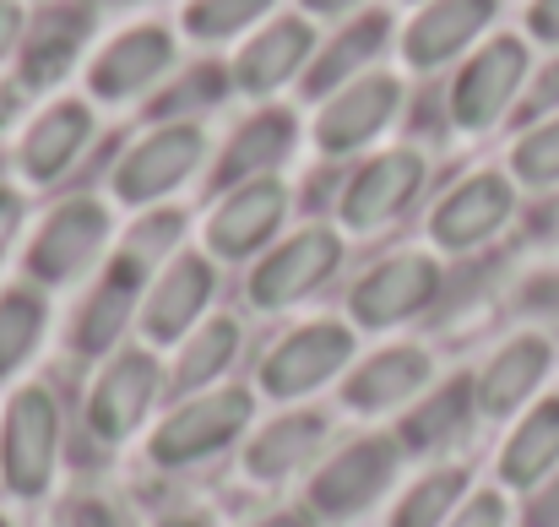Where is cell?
I'll use <instances>...</instances> for the list:
<instances>
[{
  "mask_svg": "<svg viewBox=\"0 0 559 527\" xmlns=\"http://www.w3.org/2000/svg\"><path fill=\"white\" fill-rule=\"evenodd\" d=\"M11 120V93H0V126Z\"/></svg>",
  "mask_w": 559,
  "mask_h": 527,
  "instance_id": "bcb514c9",
  "label": "cell"
},
{
  "mask_svg": "<svg viewBox=\"0 0 559 527\" xmlns=\"http://www.w3.org/2000/svg\"><path fill=\"white\" fill-rule=\"evenodd\" d=\"M424 185H429V159L418 148H385V153H374V159H365L348 175L343 196H337V229L343 234H359V239L391 229L424 196Z\"/></svg>",
  "mask_w": 559,
  "mask_h": 527,
  "instance_id": "2e32d148",
  "label": "cell"
},
{
  "mask_svg": "<svg viewBox=\"0 0 559 527\" xmlns=\"http://www.w3.org/2000/svg\"><path fill=\"white\" fill-rule=\"evenodd\" d=\"M500 490L506 495H533L559 473V397H538L527 413H516L511 435L500 441L495 457Z\"/></svg>",
  "mask_w": 559,
  "mask_h": 527,
  "instance_id": "484cf974",
  "label": "cell"
},
{
  "mask_svg": "<svg viewBox=\"0 0 559 527\" xmlns=\"http://www.w3.org/2000/svg\"><path fill=\"white\" fill-rule=\"evenodd\" d=\"M212 300H217V261L206 250H180L175 261H164L153 278H147V294H142V316H136V338L147 349H180L190 332L212 316Z\"/></svg>",
  "mask_w": 559,
  "mask_h": 527,
  "instance_id": "7c38bea8",
  "label": "cell"
},
{
  "mask_svg": "<svg viewBox=\"0 0 559 527\" xmlns=\"http://www.w3.org/2000/svg\"><path fill=\"white\" fill-rule=\"evenodd\" d=\"M549 294H559V283H549V278H544V283H533V289H527L522 300H527L533 311H544V305H549Z\"/></svg>",
  "mask_w": 559,
  "mask_h": 527,
  "instance_id": "ee69618b",
  "label": "cell"
},
{
  "mask_svg": "<svg viewBox=\"0 0 559 527\" xmlns=\"http://www.w3.org/2000/svg\"><path fill=\"white\" fill-rule=\"evenodd\" d=\"M359 5H365V0H299V11H305L310 22H321V16H343V22H348V16H359Z\"/></svg>",
  "mask_w": 559,
  "mask_h": 527,
  "instance_id": "b9f144b4",
  "label": "cell"
},
{
  "mask_svg": "<svg viewBox=\"0 0 559 527\" xmlns=\"http://www.w3.org/2000/svg\"><path fill=\"white\" fill-rule=\"evenodd\" d=\"M391 33H396V27H391V11H359V16H348V22L316 49V60H310V71H305V98H326V93L348 87L354 77L374 71V60L385 55Z\"/></svg>",
  "mask_w": 559,
  "mask_h": 527,
  "instance_id": "4316f807",
  "label": "cell"
},
{
  "mask_svg": "<svg viewBox=\"0 0 559 527\" xmlns=\"http://www.w3.org/2000/svg\"><path fill=\"white\" fill-rule=\"evenodd\" d=\"M147 267L131 261L126 250H115L104 261L98 278L82 283V300L71 311V327H66V343L76 359H93L104 364L109 353H120L136 332V316H142V294H147Z\"/></svg>",
  "mask_w": 559,
  "mask_h": 527,
  "instance_id": "8fae6325",
  "label": "cell"
},
{
  "mask_svg": "<svg viewBox=\"0 0 559 527\" xmlns=\"http://www.w3.org/2000/svg\"><path fill=\"white\" fill-rule=\"evenodd\" d=\"M206 153H212V137H206L201 120H158L147 137H136L120 153V164L109 175L115 201L142 207V212L169 201L175 190H186L190 179L206 169Z\"/></svg>",
  "mask_w": 559,
  "mask_h": 527,
  "instance_id": "30bf717a",
  "label": "cell"
},
{
  "mask_svg": "<svg viewBox=\"0 0 559 527\" xmlns=\"http://www.w3.org/2000/svg\"><path fill=\"white\" fill-rule=\"evenodd\" d=\"M109 256H115V212H109V201L66 196L33 229L22 272H27L33 289L55 294V289H76V283L98 278Z\"/></svg>",
  "mask_w": 559,
  "mask_h": 527,
  "instance_id": "7a4b0ae2",
  "label": "cell"
},
{
  "mask_svg": "<svg viewBox=\"0 0 559 527\" xmlns=\"http://www.w3.org/2000/svg\"><path fill=\"white\" fill-rule=\"evenodd\" d=\"M511 179L527 190H555L559 185V115L533 120L516 148H511Z\"/></svg>",
  "mask_w": 559,
  "mask_h": 527,
  "instance_id": "d6a6232c",
  "label": "cell"
},
{
  "mask_svg": "<svg viewBox=\"0 0 559 527\" xmlns=\"http://www.w3.org/2000/svg\"><path fill=\"white\" fill-rule=\"evenodd\" d=\"M527 33L544 38V44H559V0H533L527 5Z\"/></svg>",
  "mask_w": 559,
  "mask_h": 527,
  "instance_id": "60d3db41",
  "label": "cell"
},
{
  "mask_svg": "<svg viewBox=\"0 0 559 527\" xmlns=\"http://www.w3.org/2000/svg\"><path fill=\"white\" fill-rule=\"evenodd\" d=\"M402 462H407V452H402L396 430L391 435H354V441L332 446L305 479L310 517L316 523H359L396 490Z\"/></svg>",
  "mask_w": 559,
  "mask_h": 527,
  "instance_id": "5b68a950",
  "label": "cell"
},
{
  "mask_svg": "<svg viewBox=\"0 0 559 527\" xmlns=\"http://www.w3.org/2000/svg\"><path fill=\"white\" fill-rule=\"evenodd\" d=\"M66 527H136V517L115 495H76L66 506Z\"/></svg>",
  "mask_w": 559,
  "mask_h": 527,
  "instance_id": "e575fe53",
  "label": "cell"
},
{
  "mask_svg": "<svg viewBox=\"0 0 559 527\" xmlns=\"http://www.w3.org/2000/svg\"><path fill=\"white\" fill-rule=\"evenodd\" d=\"M272 5L277 0H190L186 11H180V27H186V38L195 44H228V38H250L266 16H272Z\"/></svg>",
  "mask_w": 559,
  "mask_h": 527,
  "instance_id": "1f68e13d",
  "label": "cell"
},
{
  "mask_svg": "<svg viewBox=\"0 0 559 527\" xmlns=\"http://www.w3.org/2000/svg\"><path fill=\"white\" fill-rule=\"evenodd\" d=\"M255 386H212V391H190L175 397V408L147 430V462L164 473H190L212 457H223L228 446H239L255 430Z\"/></svg>",
  "mask_w": 559,
  "mask_h": 527,
  "instance_id": "6da1fadb",
  "label": "cell"
},
{
  "mask_svg": "<svg viewBox=\"0 0 559 527\" xmlns=\"http://www.w3.org/2000/svg\"><path fill=\"white\" fill-rule=\"evenodd\" d=\"M66 408L49 380H22L0 408V484L11 501H44L60 479Z\"/></svg>",
  "mask_w": 559,
  "mask_h": 527,
  "instance_id": "3957f363",
  "label": "cell"
},
{
  "mask_svg": "<svg viewBox=\"0 0 559 527\" xmlns=\"http://www.w3.org/2000/svg\"><path fill=\"white\" fill-rule=\"evenodd\" d=\"M343 250H348V234L332 229V223H305V229L283 234L250 267V305L261 316L299 311L310 294H321L343 272Z\"/></svg>",
  "mask_w": 559,
  "mask_h": 527,
  "instance_id": "52a82bcc",
  "label": "cell"
},
{
  "mask_svg": "<svg viewBox=\"0 0 559 527\" xmlns=\"http://www.w3.org/2000/svg\"><path fill=\"white\" fill-rule=\"evenodd\" d=\"M359 359V327L348 316H310L288 327L255 364V397L299 408L332 380H343Z\"/></svg>",
  "mask_w": 559,
  "mask_h": 527,
  "instance_id": "277c9868",
  "label": "cell"
},
{
  "mask_svg": "<svg viewBox=\"0 0 559 527\" xmlns=\"http://www.w3.org/2000/svg\"><path fill=\"white\" fill-rule=\"evenodd\" d=\"M22 229H27V196H22L16 185L0 179V272H5V261H11Z\"/></svg>",
  "mask_w": 559,
  "mask_h": 527,
  "instance_id": "74e56055",
  "label": "cell"
},
{
  "mask_svg": "<svg viewBox=\"0 0 559 527\" xmlns=\"http://www.w3.org/2000/svg\"><path fill=\"white\" fill-rule=\"evenodd\" d=\"M250 527H321L310 517V506H283V512H261Z\"/></svg>",
  "mask_w": 559,
  "mask_h": 527,
  "instance_id": "7bdbcfd3",
  "label": "cell"
},
{
  "mask_svg": "<svg viewBox=\"0 0 559 527\" xmlns=\"http://www.w3.org/2000/svg\"><path fill=\"white\" fill-rule=\"evenodd\" d=\"M527 77H533V49H527V38H516V33L484 38V44L456 66V82H451V98H445L451 126L467 131V137L495 131V126L522 104Z\"/></svg>",
  "mask_w": 559,
  "mask_h": 527,
  "instance_id": "9c48e42d",
  "label": "cell"
},
{
  "mask_svg": "<svg viewBox=\"0 0 559 527\" xmlns=\"http://www.w3.org/2000/svg\"><path fill=\"white\" fill-rule=\"evenodd\" d=\"M522 523L527 527H559V473L527 495V517H522Z\"/></svg>",
  "mask_w": 559,
  "mask_h": 527,
  "instance_id": "ab89813d",
  "label": "cell"
},
{
  "mask_svg": "<svg viewBox=\"0 0 559 527\" xmlns=\"http://www.w3.org/2000/svg\"><path fill=\"white\" fill-rule=\"evenodd\" d=\"M169 391V364H164V353L147 349V343H126L120 353H109L98 370H93V380H87V435L98 441V446H131L142 430H147V419H153V408H158V397Z\"/></svg>",
  "mask_w": 559,
  "mask_h": 527,
  "instance_id": "8992f818",
  "label": "cell"
},
{
  "mask_svg": "<svg viewBox=\"0 0 559 527\" xmlns=\"http://www.w3.org/2000/svg\"><path fill=\"white\" fill-rule=\"evenodd\" d=\"M478 391H473V375H451V380H435L396 424V441L402 452H440L451 441H462L473 424H478Z\"/></svg>",
  "mask_w": 559,
  "mask_h": 527,
  "instance_id": "83f0119b",
  "label": "cell"
},
{
  "mask_svg": "<svg viewBox=\"0 0 559 527\" xmlns=\"http://www.w3.org/2000/svg\"><path fill=\"white\" fill-rule=\"evenodd\" d=\"M93 27H98V5H93V0H49V5L27 22V33H22L16 87H27V93L60 87V82L82 66Z\"/></svg>",
  "mask_w": 559,
  "mask_h": 527,
  "instance_id": "d6986e66",
  "label": "cell"
},
{
  "mask_svg": "<svg viewBox=\"0 0 559 527\" xmlns=\"http://www.w3.org/2000/svg\"><path fill=\"white\" fill-rule=\"evenodd\" d=\"M402 93H407L402 77L380 71V66L365 71V77H354L348 87L326 93L321 109H316V126H310L316 153L321 159H354V153L374 148L385 137V126L402 115Z\"/></svg>",
  "mask_w": 559,
  "mask_h": 527,
  "instance_id": "9a60e30c",
  "label": "cell"
},
{
  "mask_svg": "<svg viewBox=\"0 0 559 527\" xmlns=\"http://www.w3.org/2000/svg\"><path fill=\"white\" fill-rule=\"evenodd\" d=\"M445 294V267L435 250H391L380 256L374 267L359 272V283L348 289V321L359 332H391V327H407L418 316H429Z\"/></svg>",
  "mask_w": 559,
  "mask_h": 527,
  "instance_id": "ba28073f",
  "label": "cell"
},
{
  "mask_svg": "<svg viewBox=\"0 0 559 527\" xmlns=\"http://www.w3.org/2000/svg\"><path fill=\"white\" fill-rule=\"evenodd\" d=\"M316 49H321V38H316V22L305 16V11H294V16H266L245 44H239V55H234V66H228V82L245 93V98H272V93H283L288 82H299L305 71H310V60H316Z\"/></svg>",
  "mask_w": 559,
  "mask_h": 527,
  "instance_id": "ffe728a7",
  "label": "cell"
},
{
  "mask_svg": "<svg viewBox=\"0 0 559 527\" xmlns=\"http://www.w3.org/2000/svg\"><path fill=\"white\" fill-rule=\"evenodd\" d=\"M0 527H11V517H5V512H0Z\"/></svg>",
  "mask_w": 559,
  "mask_h": 527,
  "instance_id": "7dc6e473",
  "label": "cell"
},
{
  "mask_svg": "<svg viewBox=\"0 0 559 527\" xmlns=\"http://www.w3.org/2000/svg\"><path fill=\"white\" fill-rule=\"evenodd\" d=\"M516 218V179L500 169H478V175L456 179L435 212H429V245L445 256H473L489 239L506 234V223Z\"/></svg>",
  "mask_w": 559,
  "mask_h": 527,
  "instance_id": "e0dca14e",
  "label": "cell"
},
{
  "mask_svg": "<svg viewBox=\"0 0 559 527\" xmlns=\"http://www.w3.org/2000/svg\"><path fill=\"white\" fill-rule=\"evenodd\" d=\"M223 93H228V71H223V66H195V71H186L175 87L158 93L153 115H158V120H195V115L212 109Z\"/></svg>",
  "mask_w": 559,
  "mask_h": 527,
  "instance_id": "836d02e7",
  "label": "cell"
},
{
  "mask_svg": "<svg viewBox=\"0 0 559 527\" xmlns=\"http://www.w3.org/2000/svg\"><path fill=\"white\" fill-rule=\"evenodd\" d=\"M332 452V419L321 408H283L272 424L245 435V479L250 484H288L310 479V468Z\"/></svg>",
  "mask_w": 559,
  "mask_h": 527,
  "instance_id": "44dd1931",
  "label": "cell"
},
{
  "mask_svg": "<svg viewBox=\"0 0 559 527\" xmlns=\"http://www.w3.org/2000/svg\"><path fill=\"white\" fill-rule=\"evenodd\" d=\"M495 16H500V0H424L407 16V27L396 33L402 66L407 71H440L451 60H467Z\"/></svg>",
  "mask_w": 559,
  "mask_h": 527,
  "instance_id": "7402d4cb",
  "label": "cell"
},
{
  "mask_svg": "<svg viewBox=\"0 0 559 527\" xmlns=\"http://www.w3.org/2000/svg\"><path fill=\"white\" fill-rule=\"evenodd\" d=\"M245 349V327L228 311H212L180 349L169 353V391L190 397V391H212L223 386V375L234 370V359Z\"/></svg>",
  "mask_w": 559,
  "mask_h": 527,
  "instance_id": "f1b7e54d",
  "label": "cell"
},
{
  "mask_svg": "<svg viewBox=\"0 0 559 527\" xmlns=\"http://www.w3.org/2000/svg\"><path fill=\"white\" fill-rule=\"evenodd\" d=\"M299 148V120L294 109L283 104H261L255 115H245L228 142L217 148V164H212V185L217 190H234V185H250V179H272Z\"/></svg>",
  "mask_w": 559,
  "mask_h": 527,
  "instance_id": "d4e9b609",
  "label": "cell"
},
{
  "mask_svg": "<svg viewBox=\"0 0 559 527\" xmlns=\"http://www.w3.org/2000/svg\"><path fill=\"white\" fill-rule=\"evenodd\" d=\"M164 527H212V523H206V517H195V512H175Z\"/></svg>",
  "mask_w": 559,
  "mask_h": 527,
  "instance_id": "f6af8a7d",
  "label": "cell"
},
{
  "mask_svg": "<svg viewBox=\"0 0 559 527\" xmlns=\"http://www.w3.org/2000/svg\"><path fill=\"white\" fill-rule=\"evenodd\" d=\"M516 115H522L527 126H533V120H549V115H559V60H549L538 77H527V93H522Z\"/></svg>",
  "mask_w": 559,
  "mask_h": 527,
  "instance_id": "d590c367",
  "label": "cell"
},
{
  "mask_svg": "<svg viewBox=\"0 0 559 527\" xmlns=\"http://www.w3.org/2000/svg\"><path fill=\"white\" fill-rule=\"evenodd\" d=\"M288 185L272 179H250V185H234V190H217L212 212L201 218V250L217 261V267H239V261H255L261 250H272L277 229L288 223Z\"/></svg>",
  "mask_w": 559,
  "mask_h": 527,
  "instance_id": "4fadbf2b",
  "label": "cell"
},
{
  "mask_svg": "<svg viewBox=\"0 0 559 527\" xmlns=\"http://www.w3.org/2000/svg\"><path fill=\"white\" fill-rule=\"evenodd\" d=\"M467 495H473L467 468H456V462L424 468L413 484H402V490H396L385 527H445L451 517H456V506H462Z\"/></svg>",
  "mask_w": 559,
  "mask_h": 527,
  "instance_id": "f546056e",
  "label": "cell"
},
{
  "mask_svg": "<svg viewBox=\"0 0 559 527\" xmlns=\"http://www.w3.org/2000/svg\"><path fill=\"white\" fill-rule=\"evenodd\" d=\"M180 60V38L164 22H131L120 27L93 60H87V104H136L147 98Z\"/></svg>",
  "mask_w": 559,
  "mask_h": 527,
  "instance_id": "5bb4252c",
  "label": "cell"
},
{
  "mask_svg": "<svg viewBox=\"0 0 559 527\" xmlns=\"http://www.w3.org/2000/svg\"><path fill=\"white\" fill-rule=\"evenodd\" d=\"M49 332V294L33 283H11L0 289V380L22 375Z\"/></svg>",
  "mask_w": 559,
  "mask_h": 527,
  "instance_id": "4dcf8cb0",
  "label": "cell"
},
{
  "mask_svg": "<svg viewBox=\"0 0 559 527\" xmlns=\"http://www.w3.org/2000/svg\"><path fill=\"white\" fill-rule=\"evenodd\" d=\"M93 137H98V115H93L87 98L44 104L27 120V131L16 137V175H22V185H60L82 164Z\"/></svg>",
  "mask_w": 559,
  "mask_h": 527,
  "instance_id": "603a6c76",
  "label": "cell"
},
{
  "mask_svg": "<svg viewBox=\"0 0 559 527\" xmlns=\"http://www.w3.org/2000/svg\"><path fill=\"white\" fill-rule=\"evenodd\" d=\"M22 33H27V11H22V0H0V66L16 60Z\"/></svg>",
  "mask_w": 559,
  "mask_h": 527,
  "instance_id": "f35d334b",
  "label": "cell"
},
{
  "mask_svg": "<svg viewBox=\"0 0 559 527\" xmlns=\"http://www.w3.org/2000/svg\"><path fill=\"white\" fill-rule=\"evenodd\" d=\"M418 5H424V0H418Z\"/></svg>",
  "mask_w": 559,
  "mask_h": 527,
  "instance_id": "c3c4849f",
  "label": "cell"
},
{
  "mask_svg": "<svg viewBox=\"0 0 559 527\" xmlns=\"http://www.w3.org/2000/svg\"><path fill=\"white\" fill-rule=\"evenodd\" d=\"M511 523V506H506V490H473L462 506H456V517L445 527H506Z\"/></svg>",
  "mask_w": 559,
  "mask_h": 527,
  "instance_id": "8d00e7d4",
  "label": "cell"
},
{
  "mask_svg": "<svg viewBox=\"0 0 559 527\" xmlns=\"http://www.w3.org/2000/svg\"><path fill=\"white\" fill-rule=\"evenodd\" d=\"M429 386H435V353L424 343H385L354 359L337 397L359 419H385V413H407Z\"/></svg>",
  "mask_w": 559,
  "mask_h": 527,
  "instance_id": "ac0fdd59",
  "label": "cell"
},
{
  "mask_svg": "<svg viewBox=\"0 0 559 527\" xmlns=\"http://www.w3.org/2000/svg\"><path fill=\"white\" fill-rule=\"evenodd\" d=\"M555 375V343L544 332H516L489 353L473 375L478 413L484 419H516L544 397V380Z\"/></svg>",
  "mask_w": 559,
  "mask_h": 527,
  "instance_id": "cb8c5ba5",
  "label": "cell"
}]
</instances>
